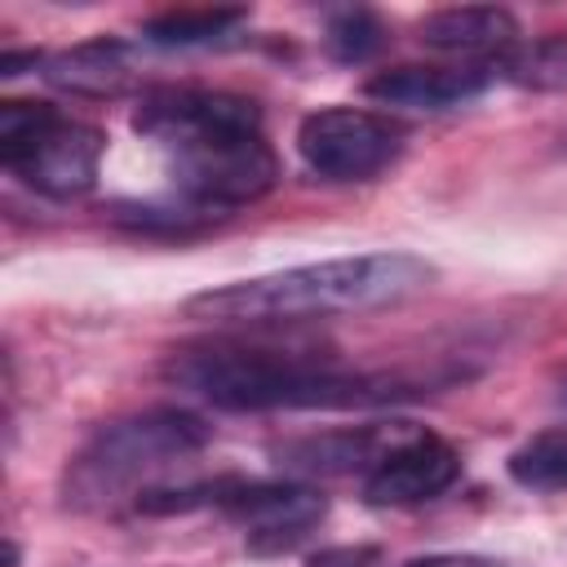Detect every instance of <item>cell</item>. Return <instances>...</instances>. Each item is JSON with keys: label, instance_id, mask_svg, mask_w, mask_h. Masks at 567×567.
I'll list each match as a JSON object with an SVG mask.
<instances>
[{"label": "cell", "instance_id": "obj_13", "mask_svg": "<svg viewBox=\"0 0 567 567\" xmlns=\"http://www.w3.org/2000/svg\"><path fill=\"white\" fill-rule=\"evenodd\" d=\"M239 22H248V9H168L151 18L142 35L159 49H186V44L226 40V31H235Z\"/></svg>", "mask_w": 567, "mask_h": 567}, {"label": "cell", "instance_id": "obj_9", "mask_svg": "<svg viewBox=\"0 0 567 567\" xmlns=\"http://www.w3.org/2000/svg\"><path fill=\"white\" fill-rule=\"evenodd\" d=\"M496 75V62H408L377 71L363 93L381 106L403 111H447L470 97H478Z\"/></svg>", "mask_w": 567, "mask_h": 567}, {"label": "cell", "instance_id": "obj_17", "mask_svg": "<svg viewBox=\"0 0 567 567\" xmlns=\"http://www.w3.org/2000/svg\"><path fill=\"white\" fill-rule=\"evenodd\" d=\"M377 563H381L377 545H332V549H319L306 567H377Z\"/></svg>", "mask_w": 567, "mask_h": 567}, {"label": "cell", "instance_id": "obj_12", "mask_svg": "<svg viewBox=\"0 0 567 567\" xmlns=\"http://www.w3.org/2000/svg\"><path fill=\"white\" fill-rule=\"evenodd\" d=\"M399 439V430H337V434H323V439H301V443H284L275 456L279 465H292V470H310V474H346V470H372L377 456Z\"/></svg>", "mask_w": 567, "mask_h": 567}, {"label": "cell", "instance_id": "obj_8", "mask_svg": "<svg viewBox=\"0 0 567 567\" xmlns=\"http://www.w3.org/2000/svg\"><path fill=\"white\" fill-rule=\"evenodd\" d=\"M461 478V456L430 430H399V439L363 474V496L372 505H421Z\"/></svg>", "mask_w": 567, "mask_h": 567}, {"label": "cell", "instance_id": "obj_10", "mask_svg": "<svg viewBox=\"0 0 567 567\" xmlns=\"http://www.w3.org/2000/svg\"><path fill=\"white\" fill-rule=\"evenodd\" d=\"M425 49L439 53H461V58H505L509 49H518V22L509 9H492V4H465V9H439L416 27Z\"/></svg>", "mask_w": 567, "mask_h": 567}, {"label": "cell", "instance_id": "obj_16", "mask_svg": "<svg viewBox=\"0 0 567 567\" xmlns=\"http://www.w3.org/2000/svg\"><path fill=\"white\" fill-rule=\"evenodd\" d=\"M323 44H328V53H332L337 62H363V58H372V53L385 44V27H381V18L368 13V9H346V13H337V18L328 22Z\"/></svg>", "mask_w": 567, "mask_h": 567}, {"label": "cell", "instance_id": "obj_2", "mask_svg": "<svg viewBox=\"0 0 567 567\" xmlns=\"http://www.w3.org/2000/svg\"><path fill=\"white\" fill-rule=\"evenodd\" d=\"M164 381L226 412H301V408H368L408 394L394 377L346 372L337 354L275 341H204L164 359Z\"/></svg>", "mask_w": 567, "mask_h": 567}, {"label": "cell", "instance_id": "obj_6", "mask_svg": "<svg viewBox=\"0 0 567 567\" xmlns=\"http://www.w3.org/2000/svg\"><path fill=\"white\" fill-rule=\"evenodd\" d=\"M403 146V128L363 106H323L310 111L297 128V151L310 173L328 182H368Z\"/></svg>", "mask_w": 567, "mask_h": 567}, {"label": "cell", "instance_id": "obj_5", "mask_svg": "<svg viewBox=\"0 0 567 567\" xmlns=\"http://www.w3.org/2000/svg\"><path fill=\"white\" fill-rule=\"evenodd\" d=\"M106 137L49 106V102H0V159L31 190L66 199L97 182Z\"/></svg>", "mask_w": 567, "mask_h": 567}, {"label": "cell", "instance_id": "obj_18", "mask_svg": "<svg viewBox=\"0 0 567 567\" xmlns=\"http://www.w3.org/2000/svg\"><path fill=\"white\" fill-rule=\"evenodd\" d=\"M403 567H501V563L483 554H425V558H408Z\"/></svg>", "mask_w": 567, "mask_h": 567}, {"label": "cell", "instance_id": "obj_3", "mask_svg": "<svg viewBox=\"0 0 567 567\" xmlns=\"http://www.w3.org/2000/svg\"><path fill=\"white\" fill-rule=\"evenodd\" d=\"M434 266L416 252H359V257H332L310 261L257 279H239L226 288L195 292L182 310L204 323H297L315 315H346V310H372L394 306L430 288Z\"/></svg>", "mask_w": 567, "mask_h": 567}, {"label": "cell", "instance_id": "obj_1", "mask_svg": "<svg viewBox=\"0 0 567 567\" xmlns=\"http://www.w3.org/2000/svg\"><path fill=\"white\" fill-rule=\"evenodd\" d=\"M133 128L164 151L173 186L199 208L252 204L279 177L252 97L226 89H155L137 102Z\"/></svg>", "mask_w": 567, "mask_h": 567}, {"label": "cell", "instance_id": "obj_11", "mask_svg": "<svg viewBox=\"0 0 567 567\" xmlns=\"http://www.w3.org/2000/svg\"><path fill=\"white\" fill-rule=\"evenodd\" d=\"M44 80L66 89V93H80V97H115L128 89L133 80V62H128V49L120 40H84L75 49H62L44 62Z\"/></svg>", "mask_w": 567, "mask_h": 567}, {"label": "cell", "instance_id": "obj_4", "mask_svg": "<svg viewBox=\"0 0 567 567\" xmlns=\"http://www.w3.org/2000/svg\"><path fill=\"white\" fill-rule=\"evenodd\" d=\"M208 439L213 430L182 408H151L137 416H120L75 452L62 478V496L75 509H111L146 474L195 456Z\"/></svg>", "mask_w": 567, "mask_h": 567}, {"label": "cell", "instance_id": "obj_15", "mask_svg": "<svg viewBox=\"0 0 567 567\" xmlns=\"http://www.w3.org/2000/svg\"><path fill=\"white\" fill-rule=\"evenodd\" d=\"M496 71L523 89H567V35L509 49Z\"/></svg>", "mask_w": 567, "mask_h": 567}, {"label": "cell", "instance_id": "obj_14", "mask_svg": "<svg viewBox=\"0 0 567 567\" xmlns=\"http://www.w3.org/2000/svg\"><path fill=\"white\" fill-rule=\"evenodd\" d=\"M509 478L532 492H563L567 487V425L532 434L509 456Z\"/></svg>", "mask_w": 567, "mask_h": 567}, {"label": "cell", "instance_id": "obj_7", "mask_svg": "<svg viewBox=\"0 0 567 567\" xmlns=\"http://www.w3.org/2000/svg\"><path fill=\"white\" fill-rule=\"evenodd\" d=\"M213 509L248 527V545L257 554L297 545L319 518L328 501L301 483H244V478H213Z\"/></svg>", "mask_w": 567, "mask_h": 567}]
</instances>
